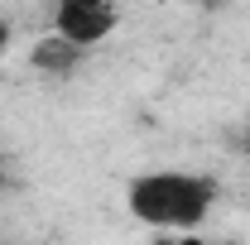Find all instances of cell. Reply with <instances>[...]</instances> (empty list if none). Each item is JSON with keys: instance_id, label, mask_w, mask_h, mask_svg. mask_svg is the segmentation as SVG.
I'll return each mask as SVG.
<instances>
[{"instance_id": "cell-1", "label": "cell", "mask_w": 250, "mask_h": 245, "mask_svg": "<svg viewBox=\"0 0 250 245\" xmlns=\"http://www.w3.org/2000/svg\"><path fill=\"white\" fill-rule=\"evenodd\" d=\"M217 197H221V183L212 173L145 168L125 183V212L140 226H154V231H192L212 216Z\"/></svg>"}, {"instance_id": "cell-2", "label": "cell", "mask_w": 250, "mask_h": 245, "mask_svg": "<svg viewBox=\"0 0 250 245\" xmlns=\"http://www.w3.org/2000/svg\"><path fill=\"white\" fill-rule=\"evenodd\" d=\"M53 29L82 48H101L121 29V5L116 0H58L53 5Z\"/></svg>"}, {"instance_id": "cell-3", "label": "cell", "mask_w": 250, "mask_h": 245, "mask_svg": "<svg viewBox=\"0 0 250 245\" xmlns=\"http://www.w3.org/2000/svg\"><path fill=\"white\" fill-rule=\"evenodd\" d=\"M87 53H92V48H82V43H72V39H62V34L53 29V34H43V39H34L29 67L39 77H48V82H62V77H72V72L87 62Z\"/></svg>"}, {"instance_id": "cell-4", "label": "cell", "mask_w": 250, "mask_h": 245, "mask_svg": "<svg viewBox=\"0 0 250 245\" xmlns=\"http://www.w3.org/2000/svg\"><path fill=\"white\" fill-rule=\"evenodd\" d=\"M5 187H10V159L0 154V192H5Z\"/></svg>"}, {"instance_id": "cell-5", "label": "cell", "mask_w": 250, "mask_h": 245, "mask_svg": "<svg viewBox=\"0 0 250 245\" xmlns=\"http://www.w3.org/2000/svg\"><path fill=\"white\" fill-rule=\"evenodd\" d=\"M10 48V20H0V53Z\"/></svg>"}, {"instance_id": "cell-6", "label": "cell", "mask_w": 250, "mask_h": 245, "mask_svg": "<svg viewBox=\"0 0 250 245\" xmlns=\"http://www.w3.org/2000/svg\"><path fill=\"white\" fill-rule=\"evenodd\" d=\"M246 149H250V125H246Z\"/></svg>"}]
</instances>
